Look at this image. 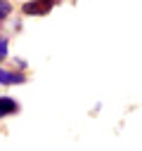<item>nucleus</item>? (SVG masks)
Returning a JSON list of instances; mask_svg holds the SVG:
<instances>
[{
    "mask_svg": "<svg viewBox=\"0 0 142 151\" xmlns=\"http://www.w3.org/2000/svg\"><path fill=\"white\" fill-rule=\"evenodd\" d=\"M52 7V0H31L24 5V14H47Z\"/></svg>",
    "mask_w": 142,
    "mask_h": 151,
    "instance_id": "nucleus-1",
    "label": "nucleus"
},
{
    "mask_svg": "<svg viewBox=\"0 0 142 151\" xmlns=\"http://www.w3.org/2000/svg\"><path fill=\"white\" fill-rule=\"evenodd\" d=\"M26 78L21 76V73H9V71H5V68H0V83L2 85H19V83H24Z\"/></svg>",
    "mask_w": 142,
    "mask_h": 151,
    "instance_id": "nucleus-2",
    "label": "nucleus"
},
{
    "mask_svg": "<svg viewBox=\"0 0 142 151\" xmlns=\"http://www.w3.org/2000/svg\"><path fill=\"white\" fill-rule=\"evenodd\" d=\"M14 111H17L14 99H9V97H0V116H9V113H14Z\"/></svg>",
    "mask_w": 142,
    "mask_h": 151,
    "instance_id": "nucleus-3",
    "label": "nucleus"
},
{
    "mask_svg": "<svg viewBox=\"0 0 142 151\" xmlns=\"http://www.w3.org/2000/svg\"><path fill=\"white\" fill-rule=\"evenodd\" d=\"M9 12H12V5H9L7 0H0V19L9 17Z\"/></svg>",
    "mask_w": 142,
    "mask_h": 151,
    "instance_id": "nucleus-4",
    "label": "nucleus"
},
{
    "mask_svg": "<svg viewBox=\"0 0 142 151\" xmlns=\"http://www.w3.org/2000/svg\"><path fill=\"white\" fill-rule=\"evenodd\" d=\"M5 54H7V40H5V38H0V59H2Z\"/></svg>",
    "mask_w": 142,
    "mask_h": 151,
    "instance_id": "nucleus-5",
    "label": "nucleus"
}]
</instances>
